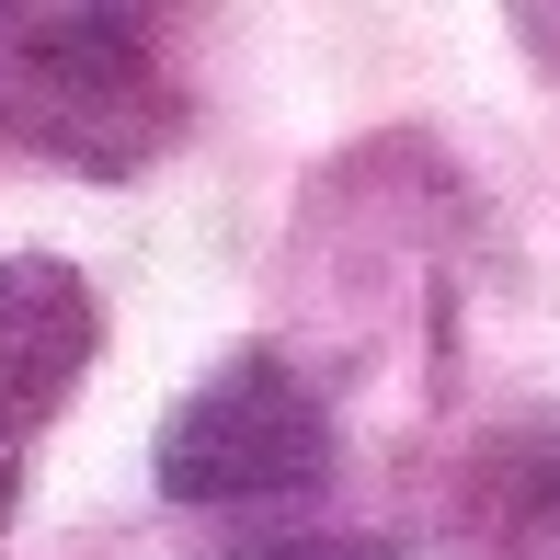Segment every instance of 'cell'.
<instances>
[{
    "instance_id": "obj_1",
    "label": "cell",
    "mask_w": 560,
    "mask_h": 560,
    "mask_svg": "<svg viewBox=\"0 0 560 560\" xmlns=\"http://www.w3.org/2000/svg\"><path fill=\"white\" fill-rule=\"evenodd\" d=\"M149 12L161 0H0V126L69 172H149L172 149Z\"/></svg>"
},
{
    "instance_id": "obj_2",
    "label": "cell",
    "mask_w": 560,
    "mask_h": 560,
    "mask_svg": "<svg viewBox=\"0 0 560 560\" xmlns=\"http://www.w3.org/2000/svg\"><path fill=\"white\" fill-rule=\"evenodd\" d=\"M172 503L195 515H252V503H298L332 480V412L287 354H229L172 400L161 446H149Z\"/></svg>"
},
{
    "instance_id": "obj_3",
    "label": "cell",
    "mask_w": 560,
    "mask_h": 560,
    "mask_svg": "<svg viewBox=\"0 0 560 560\" xmlns=\"http://www.w3.org/2000/svg\"><path fill=\"white\" fill-rule=\"evenodd\" d=\"M92 343H104L92 287L69 264H46V252H12V264H0V435L12 446L81 389Z\"/></svg>"
},
{
    "instance_id": "obj_5",
    "label": "cell",
    "mask_w": 560,
    "mask_h": 560,
    "mask_svg": "<svg viewBox=\"0 0 560 560\" xmlns=\"http://www.w3.org/2000/svg\"><path fill=\"white\" fill-rule=\"evenodd\" d=\"M218 560H400V538H377V526H252Z\"/></svg>"
},
{
    "instance_id": "obj_7",
    "label": "cell",
    "mask_w": 560,
    "mask_h": 560,
    "mask_svg": "<svg viewBox=\"0 0 560 560\" xmlns=\"http://www.w3.org/2000/svg\"><path fill=\"white\" fill-rule=\"evenodd\" d=\"M12 503H23V446L0 435V526H12Z\"/></svg>"
},
{
    "instance_id": "obj_4",
    "label": "cell",
    "mask_w": 560,
    "mask_h": 560,
    "mask_svg": "<svg viewBox=\"0 0 560 560\" xmlns=\"http://www.w3.org/2000/svg\"><path fill=\"white\" fill-rule=\"evenodd\" d=\"M492 538L515 560H560V446L515 457V480L492 492Z\"/></svg>"
},
{
    "instance_id": "obj_6",
    "label": "cell",
    "mask_w": 560,
    "mask_h": 560,
    "mask_svg": "<svg viewBox=\"0 0 560 560\" xmlns=\"http://www.w3.org/2000/svg\"><path fill=\"white\" fill-rule=\"evenodd\" d=\"M503 23H515V46L560 81V0H503Z\"/></svg>"
}]
</instances>
